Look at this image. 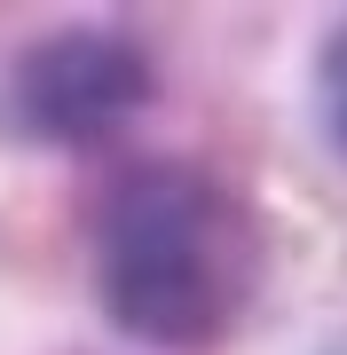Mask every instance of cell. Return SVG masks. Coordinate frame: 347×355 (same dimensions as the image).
I'll list each match as a JSON object with an SVG mask.
<instances>
[{
	"mask_svg": "<svg viewBox=\"0 0 347 355\" xmlns=\"http://www.w3.org/2000/svg\"><path fill=\"white\" fill-rule=\"evenodd\" d=\"M95 300L158 355H213L253 324L276 245L253 190L206 158L118 166L87 221Z\"/></svg>",
	"mask_w": 347,
	"mask_h": 355,
	"instance_id": "1",
	"label": "cell"
},
{
	"mask_svg": "<svg viewBox=\"0 0 347 355\" xmlns=\"http://www.w3.org/2000/svg\"><path fill=\"white\" fill-rule=\"evenodd\" d=\"M158 103V55L127 24H55L8 64V127L39 150H103Z\"/></svg>",
	"mask_w": 347,
	"mask_h": 355,
	"instance_id": "2",
	"label": "cell"
},
{
	"mask_svg": "<svg viewBox=\"0 0 347 355\" xmlns=\"http://www.w3.org/2000/svg\"><path fill=\"white\" fill-rule=\"evenodd\" d=\"M316 127L347 158V24H332L323 48H316Z\"/></svg>",
	"mask_w": 347,
	"mask_h": 355,
	"instance_id": "3",
	"label": "cell"
},
{
	"mask_svg": "<svg viewBox=\"0 0 347 355\" xmlns=\"http://www.w3.org/2000/svg\"><path fill=\"white\" fill-rule=\"evenodd\" d=\"M316 355H347V331H339V340H332V347H316Z\"/></svg>",
	"mask_w": 347,
	"mask_h": 355,
	"instance_id": "4",
	"label": "cell"
}]
</instances>
